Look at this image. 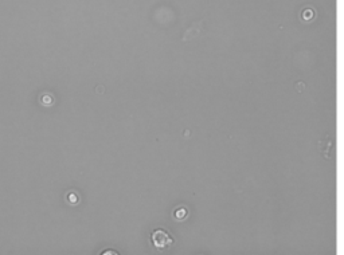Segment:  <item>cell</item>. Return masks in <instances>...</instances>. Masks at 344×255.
<instances>
[{
  "mask_svg": "<svg viewBox=\"0 0 344 255\" xmlns=\"http://www.w3.org/2000/svg\"><path fill=\"white\" fill-rule=\"evenodd\" d=\"M172 242H174V239H172V236H171V234L168 231L159 228V230L152 232V243L159 248L169 247L172 244Z\"/></svg>",
  "mask_w": 344,
  "mask_h": 255,
  "instance_id": "obj_1",
  "label": "cell"
},
{
  "mask_svg": "<svg viewBox=\"0 0 344 255\" xmlns=\"http://www.w3.org/2000/svg\"><path fill=\"white\" fill-rule=\"evenodd\" d=\"M186 215H187V212H186V209H182V211H180V212H178V211L175 212V217H176V219H184V217H186Z\"/></svg>",
  "mask_w": 344,
  "mask_h": 255,
  "instance_id": "obj_2",
  "label": "cell"
}]
</instances>
